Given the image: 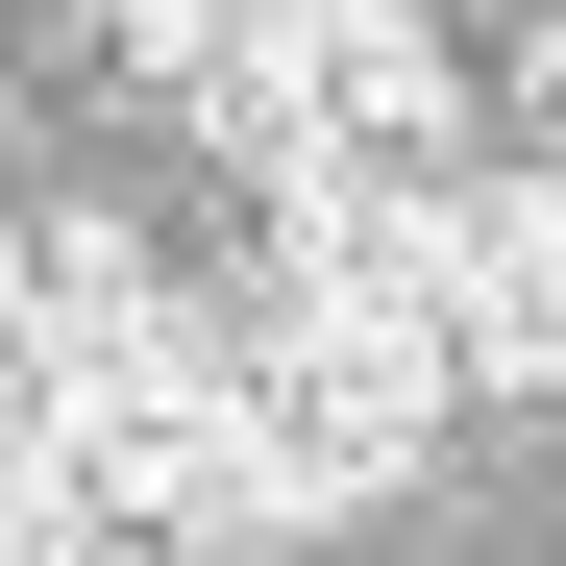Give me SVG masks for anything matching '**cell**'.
<instances>
[{
  "label": "cell",
  "instance_id": "3957f363",
  "mask_svg": "<svg viewBox=\"0 0 566 566\" xmlns=\"http://www.w3.org/2000/svg\"><path fill=\"white\" fill-rule=\"evenodd\" d=\"M517 172H566V25L517 50Z\"/></svg>",
  "mask_w": 566,
  "mask_h": 566
},
{
  "label": "cell",
  "instance_id": "277c9868",
  "mask_svg": "<svg viewBox=\"0 0 566 566\" xmlns=\"http://www.w3.org/2000/svg\"><path fill=\"white\" fill-rule=\"evenodd\" d=\"M0 222H25V99H0Z\"/></svg>",
  "mask_w": 566,
  "mask_h": 566
},
{
  "label": "cell",
  "instance_id": "6da1fadb",
  "mask_svg": "<svg viewBox=\"0 0 566 566\" xmlns=\"http://www.w3.org/2000/svg\"><path fill=\"white\" fill-rule=\"evenodd\" d=\"M443 369L468 395H566V172H443Z\"/></svg>",
  "mask_w": 566,
  "mask_h": 566
},
{
  "label": "cell",
  "instance_id": "7a4b0ae2",
  "mask_svg": "<svg viewBox=\"0 0 566 566\" xmlns=\"http://www.w3.org/2000/svg\"><path fill=\"white\" fill-rule=\"evenodd\" d=\"M74 50H99L124 99L172 124V148H198V99H222V74H247V0H74Z\"/></svg>",
  "mask_w": 566,
  "mask_h": 566
}]
</instances>
